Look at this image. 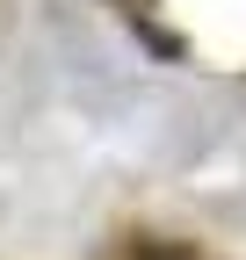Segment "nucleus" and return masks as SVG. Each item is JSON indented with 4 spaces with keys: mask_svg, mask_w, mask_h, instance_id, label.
Segmentation results:
<instances>
[]
</instances>
